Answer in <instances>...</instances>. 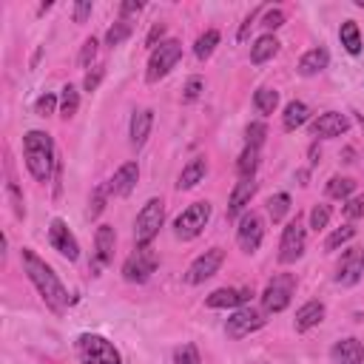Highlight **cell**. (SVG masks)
<instances>
[{"instance_id": "17", "label": "cell", "mask_w": 364, "mask_h": 364, "mask_svg": "<svg viewBox=\"0 0 364 364\" xmlns=\"http://www.w3.org/2000/svg\"><path fill=\"white\" fill-rule=\"evenodd\" d=\"M250 296H253L250 287H219L205 299V304L213 307V310H230V307L239 310L250 301Z\"/></svg>"}, {"instance_id": "1", "label": "cell", "mask_w": 364, "mask_h": 364, "mask_svg": "<svg viewBox=\"0 0 364 364\" xmlns=\"http://www.w3.org/2000/svg\"><path fill=\"white\" fill-rule=\"evenodd\" d=\"M20 259H23V270H26L28 282L37 287V293H40L43 301H46V307L54 310V313H63V310L68 307V290H65L63 282L57 279L54 267H51L46 259H40L31 247H23V250H20Z\"/></svg>"}, {"instance_id": "21", "label": "cell", "mask_w": 364, "mask_h": 364, "mask_svg": "<svg viewBox=\"0 0 364 364\" xmlns=\"http://www.w3.org/2000/svg\"><path fill=\"white\" fill-rule=\"evenodd\" d=\"M324 316H327V307H324V301H318V299H310V301H304V304L296 310L293 327H296V333H307V330L318 327V324L324 321Z\"/></svg>"}, {"instance_id": "38", "label": "cell", "mask_w": 364, "mask_h": 364, "mask_svg": "<svg viewBox=\"0 0 364 364\" xmlns=\"http://www.w3.org/2000/svg\"><path fill=\"white\" fill-rule=\"evenodd\" d=\"M173 364H202V358H199V350H196V344L185 341L182 347H176V350H173Z\"/></svg>"}, {"instance_id": "5", "label": "cell", "mask_w": 364, "mask_h": 364, "mask_svg": "<svg viewBox=\"0 0 364 364\" xmlns=\"http://www.w3.org/2000/svg\"><path fill=\"white\" fill-rule=\"evenodd\" d=\"M210 213H213L210 202H193V205H188V208L173 219V236L182 239V242L196 239V236L208 228Z\"/></svg>"}, {"instance_id": "19", "label": "cell", "mask_w": 364, "mask_h": 364, "mask_svg": "<svg viewBox=\"0 0 364 364\" xmlns=\"http://www.w3.org/2000/svg\"><path fill=\"white\" fill-rule=\"evenodd\" d=\"M114 245H117V233L111 225H100L97 228V236H94V267L91 270H100L105 264H111L114 259Z\"/></svg>"}, {"instance_id": "50", "label": "cell", "mask_w": 364, "mask_h": 364, "mask_svg": "<svg viewBox=\"0 0 364 364\" xmlns=\"http://www.w3.org/2000/svg\"><path fill=\"white\" fill-rule=\"evenodd\" d=\"M139 11H142V3H139V0H136V3H122V6H119V14H122V17H128V14H139Z\"/></svg>"}, {"instance_id": "40", "label": "cell", "mask_w": 364, "mask_h": 364, "mask_svg": "<svg viewBox=\"0 0 364 364\" xmlns=\"http://www.w3.org/2000/svg\"><path fill=\"white\" fill-rule=\"evenodd\" d=\"M259 14H264V9L262 6H256V9H250V14L242 20V26H239V31H236V40L239 43H245L247 37H250V28L256 26V20H259Z\"/></svg>"}, {"instance_id": "36", "label": "cell", "mask_w": 364, "mask_h": 364, "mask_svg": "<svg viewBox=\"0 0 364 364\" xmlns=\"http://www.w3.org/2000/svg\"><path fill=\"white\" fill-rule=\"evenodd\" d=\"M108 185H97L94 188V193H91V199H88V216L91 219H97L102 210H105V202H108Z\"/></svg>"}, {"instance_id": "47", "label": "cell", "mask_w": 364, "mask_h": 364, "mask_svg": "<svg viewBox=\"0 0 364 364\" xmlns=\"http://www.w3.org/2000/svg\"><path fill=\"white\" fill-rule=\"evenodd\" d=\"M202 88H205L202 77H191V80L185 82V88H182V100H185V102H193V100H199Z\"/></svg>"}, {"instance_id": "6", "label": "cell", "mask_w": 364, "mask_h": 364, "mask_svg": "<svg viewBox=\"0 0 364 364\" xmlns=\"http://www.w3.org/2000/svg\"><path fill=\"white\" fill-rule=\"evenodd\" d=\"M293 293H296V276L293 273H276L264 290H262V310L264 313H282L287 310V304L293 301Z\"/></svg>"}, {"instance_id": "24", "label": "cell", "mask_w": 364, "mask_h": 364, "mask_svg": "<svg viewBox=\"0 0 364 364\" xmlns=\"http://www.w3.org/2000/svg\"><path fill=\"white\" fill-rule=\"evenodd\" d=\"M327 63H330L327 48H310V51H304V54H301V60H299L296 71H299L301 77H316V74H321V71L327 68Z\"/></svg>"}, {"instance_id": "49", "label": "cell", "mask_w": 364, "mask_h": 364, "mask_svg": "<svg viewBox=\"0 0 364 364\" xmlns=\"http://www.w3.org/2000/svg\"><path fill=\"white\" fill-rule=\"evenodd\" d=\"M74 20L77 23H85V17H91V11H94V3L91 0H82V3H74Z\"/></svg>"}, {"instance_id": "31", "label": "cell", "mask_w": 364, "mask_h": 364, "mask_svg": "<svg viewBox=\"0 0 364 364\" xmlns=\"http://www.w3.org/2000/svg\"><path fill=\"white\" fill-rule=\"evenodd\" d=\"M353 191H355V179H350V176H330V182H327V196L330 199L347 202L353 196Z\"/></svg>"}, {"instance_id": "12", "label": "cell", "mask_w": 364, "mask_h": 364, "mask_svg": "<svg viewBox=\"0 0 364 364\" xmlns=\"http://www.w3.org/2000/svg\"><path fill=\"white\" fill-rule=\"evenodd\" d=\"M264 239V219L256 213V210H247L239 216V225H236V242L245 253H256L259 245Z\"/></svg>"}, {"instance_id": "9", "label": "cell", "mask_w": 364, "mask_h": 364, "mask_svg": "<svg viewBox=\"0 0 364 364\" xmlns=\"http://www.w3.org/2000/svg\"><path fill=\"white\" fill-rule=\"evenodd\" d=\"M264 324H267V313L259 310V307L245 304V307L233 310L230 318L225 321V336H228V338H245V336L262 330Z\"/></svg>"}, {"instance_id": "39", "label": "cell", "mask_w": 364, "mask_h": 364, "mask_svg": "<svg viewBox=\"0 0 364 364\" xmlns=\"http://www.w3.org/2000/svg\"><path fill=\"white\" fill-rule=\"evenodd\" d=\"M264 136H267L264 122H250V125L245 128V145H250V148H262Z\"/></svg>"}, {"instance_id": "10", "label": "cell", "mask_w": 364, "mask_h": 364, "mask_svg": "<svg viewBox=\"0 0 364 364\" xmlns=\"http://www.w3.org/2000/svg\"><path fill=\"white\" fill-rule=\"evenodd\" d=\"M156 264H159V259H156V253L151 247H136L122 262V279L131 282V284H142V282H148L154 276Z\"/></svg>"}, {"instance_id": "7", "label": "cell", "mask_w": 364, "mask_h": 364, "mask_svg": "<svg viewBox=\"0 0 364 364\" xmlns=\"http://www.w3.org/2000/svg\"><path fill=\"white\" fill-rule=\"evenodd\" d=\"M182 60V43L179 40H162L154 51H151V57H148V68H145V80L148 82H159L162 77H168L171 74V68L176 65Z\"/></svg>"}, {"instance_id": "15", "label": "cell", "mask_w": 364, "mask_h": 364, "mask_svg": "<svg viewBox=\"0 0 364 364\" xmlns=\"http://www.w3.org/2000/svg\"><path fill=\"white\" fill-rule=\"evenodd\" d=\"M347 128H350L347 114H341V111H324V114H318L310 122V136L313 139H333V136L347 134Z\"/></svg>"}, {"instance_id": "51", "label": "cell", "mask_w": 364, "mask_h": 364, "mask_svg": "<svg viewBox=\"0 0 364 364\" xmlns=\"http://www.w3.org/2000/svg\"><path fill=\"white\" fill-rule=\"evenodd\" d=\"M355 6H358V9H364V0H355Z\"/></svg>"}, {"instance_id": "16", "label": "cell", "mask_w": 364, "mask_h": 364, "mask_svg": "<svg viewBox=\"0 0 364 364\" xmlns=\"http://www.w3.org/2000/svg\"><path fill=\"white\" fill-rule=\"evenodd\" d=\"M256 191H259L256 176H253V179H239V182L233 185V191H230L225 216H228V219H239L242 213H247V205H250V199L256 196Z\"/></svg>"}, {"instance_id": "25", "label": "cell", "mask_w": 364, "mask_h": 364, "mask_svg": "<svg viewBox=\"0 0 364 364\" xmlns=\"http://www.w3.org/2000/svg\"><path fill=\"white\" fill-rule=\"evenodd\" d=\"M279 37L276 34H262L253 46H250V63H256V65H262V63H267V60H273L276 54H279Z\"/></svg>"}, {"instance_id": "14", "label": "cell", "mask_w": 364, "mask_h": 364, "mask_svg": "<svg viewBox=\"0 0 364 364\" xmlns=\"http://www.w3.org/2000/svg\"><path fill=\"white\" fill-rule=\"evenodd\" d=\"M48 242L63 259H68V262L80 259V242H77V236L68 230V225L63 219H51L48 222Z\"/></svg>"}, {"instance_id": "8", "label": "cell", "mask_w": 364, "mask_h": 364, "mask_svg": "<svg viewBox=\"0 0 364 364\" xmlns=\"http://www.w3.org/2000/svg\"><path fill=\"white\" fill-rule=\"evenodd\" d=\"M307 247V225H304V216L296 213L284 230H282V242H279V262L282 264H293L296 259H301Z\"/></svg>"}, {"instance_id": "20", "label": "cell", "mask_w": 364, "mask_h": 364, "mask_svg": "<svg viewBox=\"0 0 364 364\" xmlns=\"http://www.w3.org/2000/svg\"><path fill=\"white\" fill-rule=\"evenodd\" d=\"M330 361L333 364H361L364 361V341H358L355 336L338 338L330 347Z\"/></svg>"}, {"instance_id": "44", "label": "cell", "mask_w": 364, "mask_h": 364, "mask_svg": "<svg viewBox=\"0 0 364 364\" xmlns=\"http://www.w3.org/2000/svg\"><path fill=\"white\" fill-rule=\"evenodd\" d=\"M97 48H100V43H97V37H88V40L82 43V48H80V57H77V63L88 68V65L94 63V57H97Z\"/></svg>"}, {"instance_id": "30", "label": "cell", "mask_w": 364, "mask_h": 364, "mask_svg": "<svg viewBox=\"0 0 364 364\" xmlns=\"http://www.w3.org/2000/svg\"><path fill=\"white\" fill-rule=\"evenodd\" d=\"M253 105H256V111L264 114V117L273 114L276 105H279V91H276V88H267V85L256 88V94H253Z\"/></svg>"}, {"instance_id": "37", "label": "cell", "mask_w": 364, "mask_h": 364, "mask_svg": "<svg viewBox=\"0 0 364 364\" xmlns=\"http://www.w3.org/2000/svg\"><path fill=\"white\" fill-rule=\"evenodd\" d=\"M330 216H333V208H330V205H324V202L313 205V210H310V228H313V230L327 228V225H330Z\"/></svg>"}, {"instance_id": "45", "label": "cell", "mask_w": 364, "mask_h": 364, "mask_svg": "<svg viewBox=\"0 0 364 364\" xmlns=\"http://www.w3.org/2000/svg\"><path fill=\"white\" fill-rule=\"evenodd\" d=\"M6 191H9V196H11V208H14V216H17V219H23V216H26V205H23V196H20V191H17V182H14V179H9V182H6Z\"/></svg>"}, {"instance_id": "29", "label": "cell", "mask_w": 364, "mask_h": 364, "mask_svg": "<svg viewBox=\"0 0 364 364\" xmlns=\"http://www.w3.org/2000/svg\"><path fill=\"white\" fill-rule=\"evenodd\" d=\"M216 46H219V31H216V28L202 31V34L196 37V43H193V54H196V60H208V57L216 51Z\"/></svg>"}, {"instance_id": "27", "label": "cell", "mask_w": 364, "mask_h": 364, "mask_svg": "<svg viewBox=\"0 0 364 364\" xmlns=\"http://www.w3.org/2000/svg\"><path fill=\"white\" fill-rule=\"evenodd\" d=\"M262 156V148H250L245 145V151L239 154V162H236V171H239V179H253L256 171H259V159Z\"/></svg>"}, {"instance_id": "2", "label": "cell", "mask_w": 364, "mask_h": 364, "mask_svg": "<svg viewBox=\"0 0 364 364\" xmlns=\"http://www.w3.org/2000/svg\"><path fill=\"white\" fill-rule=\"evenodd\" d=\"M23 159H26V168L28 173L37 179V182H48L54 173H57V148H54V139L51 134L46 131H28L23 136Z\"/></svg>"}, {"instance_id": "4", "label": "cell", "mask_w": 364, "mask_h": 364, "mask_svg": "<svg viewBox=\"0 0 364 364\" xmlns=\"http://www.w3.org/2000/svg\"><path fill=\"white\" fill-rule=\"evenodd\" d=\"M77 355L82 364H122L119 350L100 333H82L77 338Z\"/></svg>"}, {"instance_id": "22", "label": "cell", "mask_w": 364, "mask_h": 364, "mask_svg": "<svg viewBox=\"0 0 364 364\" xmlns=\"http://www.w3.org/2000/svg\"><path fill=\"white\" fill-rule=\"evenodd\" d=\"M151 125H154V111H151V108L134 111L131 125H128V136H131V145H134V148L145 145V139H148V134H151Z\"/></svg>"}, {"instance_id": "35", "label": "cell", "mask_w": 364, "mask_h": 364, "mask_svg": "<svg viewBox=\"0 0 364 364\" xmlns=\"http://www.w3.org/2000/svg\"><path fill=\"white\" fill-rule=\"evenodd\" d=\"M353 236H355V228H353V225H341V228H336V230L324 239V250L333 253V250H338L341 245H347Z\"/></svg>"}, {"instance_id": "33", "label": "cell", "mask_w": 364, "mask_h": 364, "mask_svg": "<svg viewBox=\"0 0 364 364\" xmlns=\"http://www.w3.org/2000/svg\"><path fill=\"white\" fill-rule=\"evenodd\" d=\"M131 31H134V23L128 20V17H119L108 31H105V46H119V43H125L128 37H131Z\"/></svg>"}, {"instance_id": "34", "label": "cell", "mask_w": 364, "mask_h": 364, "mask_svg": "<svg viewBox=\"0 0 364 364\" xmlns=\"http://www.w3.org/2000/svg\"><path fill=\"white\" fill-rule=\"evenodd\" d=\"M287 210H290V196H287V193H273V196L267 199V216H270L276 225L287 216Z\"/></svg>"}, {"instance_id": "18", "label": "cell", "mask_w": 364, "mask_h": 364, "mask_svg": "<svg viewBox=\"0 0 364 364\" xmlns=\"http://www.w3.org/2000/svg\"><path fill=\"white\" fill-rule=\"evenodd\" d=\"M136 179H139V165L136 162H122L105 185H108V193L111 196H128L136 188Z\"/></svg>"}, {"instance_id": "11", "label": "cell", "mask_w": 364, "mask_h": 364, "mask_svg": "<svg viewBox=\"0 0 364 364\" xmlns=\"http://www.w3.org/2000/svg\"><path fill=\"white\" fill-rule=\"evenodd\" d=\"M361 276H364V247H347L344 253H341V259L336 262V273H333V279H336V284H341V287H353V284H358L361 282Z\"/></svg>"}, {"instance_id": "26", "label": "cell", "mask_w": 364, "mask_h": 364, "mask_svg": "<svg viewBox=\"0 0 364 364\" xmlns=\"http://www.w3.org/2000/svg\"><path fill=\"white\" fill-rule=\"evenodd\" d=\"M307 119H310V108H307V102H301V100H290V102L284 105V114H282V128H284V131H296V128H301Z\"/></svg>"}, {"instance_id": "48", "label": "cell", "mask_w": 364, "mask_h": 364, "mask_svg": "<svg viewBox=\"0 0 364 364\" xmlns=\"http://www.w3.org/2000/svg\"><path fill=\"white\" fill-rule=\"evenodd\" d=\"M162 34H165V23H154L151 31H148V37H145V46L154 51V48L162 43Z\"/></svg>"}, {"instance_id": "13", "label": "cell", "mask_w": 364, "mask_h": 364, "mask_svg": "<svg viewBox=\"0 0 364 364\" xmlns=\"http://www.w3.org/2000/svg\"><path fill=\"white\" fill-rule=\"evenodd\" d=\"M222 262H225V250H222V247H210V250H205L202 256H196V259L188 264V270H185V282H188V284H202V282H208L210 276L219 273Z\"/></svg>"}, {"instance_id": "32", "label": "cell", "mask_w": 364, "mask_h": 364, "mask_svg": "<svg viewBox=\"0 0 364 364\" xmlns=\"http://www.w3.org/2000/svg\"><path fill=\"white\" fill-rule=\"evenodd\" d=\"M77 108H80V91H77V85L68 82V85L60 88V114L65 119H71L77 114Z\"/></svg>"}, {"instance_id": "3", "label": "cell", "mask_w": 364, "mask_h": 364, "mask_svg": "<svg viewBox=\"0 0 364 364\" xmlns=\"http://www.w3.org/2000/svg\"><path fill=\"white\" fill-rule=\"evenodd\" d=\"M162 222H165V202L151 196L139 208V213L134 219V242H136V247H151V242L156 239Z\"/></svg>"}, {"instance_id": "46", "label": "cell", "mask_w": 364, "mask_h": 364, "mask_svg": "<svg viewBox=\"0 0 364 364\" xmlns=\"http://www.w3.org/2000/svg\"><path fill=\"white\" fill-rule=\"evenodd\" d=\"M102 77H105V65H94L88 74H85V80H82V88L91 94V91H97L100 88V82H102Z\"/></svg>"}, {"instance_id": "42", "label": "cell", "mask_w": 364, "mask_h": 364, "mask_svg": "<svg viewBox=\"0 0 364 364\" xmlns=\"http://www.w3.org/2000/svg\"><path fill=\"white\" fill-rule=\"evenodd\" d=\"M344 216L347 219H361L364 216V193H353L347 202H344Z\"/></svg>"}, {"instance_id": "23", "label": "cell", "mask_w": 364, "mask_h": 364, "mask_svg": "<svg viewBox=\"0 0 364 364\" xmlns=\"http://www.w3.org/2000/svg\"><path fill=\"white\" fill-rule=\"evenodd\" d=\"M208 173V159L205 156H193L182 171H179V179H176V191H191L196 188Z\"/></svg>"}, {"instance_id": "41", "label": "cell", "mask_w": 364, "mask_h": 364, "mask_svg": "<svg viewBox=\"0 0 364 364\" xmlns=\"http://www.w3.org/2000/svg\"><path fill=\"white\" fill-rule=\"evenodd\" d=\"M57 105H60V100H57L54 94L46 91V94L37 97V102H34V114H37V117H48V114H54Z\"/></svg>"}, {"instance_id": "43", "label": "cell", "mask_w": 364, "mask_h": 364, "mask_svg": "<svg viewBox=\"0 0 364 364\" xmlns=\"http://www.w3.org/2000/svg\"><path fill=\"white\" fill-rule=\"evenodd\" d=\"M259 26H264V28H267V34H273L276 28H282V26H284V11H282V9H267Z\"/></svg>"}, {"instance_id": "28", "label": "cell", "mask_w": 364, "mask_h": 364, "mask_svg": "<svg viewBox=\"0 0 364 364\" xmlns=\"http://www.w3.org/2000/svg\"><path fill=\"white\" fill-rule=\"evenodd\" d=\"M338 37H341V46L350 54H358L361 51V31H358V23L355 20H344L341 28H338Z\"/></svg>"}]
</instances>
